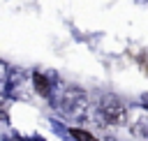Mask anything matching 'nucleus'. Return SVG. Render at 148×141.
Wrapping results in <instances>:
<instances>
[{"label": "nucleus", "mask_w": 148, "mask_h": 141, "mask_svg": "<svg viewBox=\"0 0 148 141\" xmlns=\"http://www.w3.org/2000/svg\"><path fill=\"white\" fill-rule=\"evenodd\" d=\"M60 111L65 116H81L88 109V95L81 88H69L60 95Z\"/></svg>", "instance_id": "f03ea898"}, {"label": "nucleus", "mask_w": 148, "mask_h": 141, "mask_svg": "<svg viewBox=\"0 0 148 141\" xmlns=\"http://www.w3.org/2000/svg\"><path fill=\"white\" fill-rule=\"evenodd\" d=\"M32 81H35V88H37V92H39L42 97H49V95H51V83H49V79H46L42 72H35V74H32Z\"/></svg>", "instance_id": "7ed1b4c3"}, {"label": "nucleus", "mask_w": 148, "mask_h": 141, "mask_svg": "<svg viewBox=\"0 0 148 141\" xmlns=\"http://www.w3.org/2000/svg\"><path fill=\"white\" fill-rule=\"evenodd\" d=\"M69 134H72L76 141H97V139H95L90 132H86V129H79V127H72V129H69Z\"/></svg>", "instance_id": "20e7f679"}, {"label": "nucleus", "mask_w": 148, "mask_h": 141, "mask_svg": "<svg viewBox=\"0 0 148 141\" xmlns=\"http://www.w3.org/2000/svg\"><path fill=\"white\" fill-rule=\"evenodd\" d=\"M97 111H99V116L106 125H120L125 120V104L116 95H102Z\"/></svg>", "instance_id": "f257e3e1"}]
</instances>
